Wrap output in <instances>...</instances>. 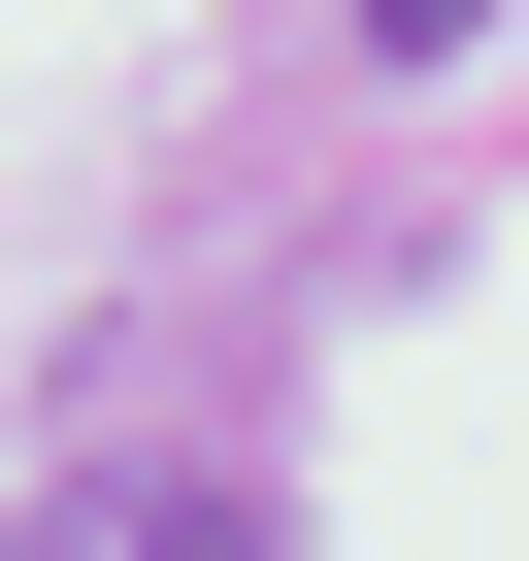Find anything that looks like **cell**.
I'll return each instance as SVG.
<instances>
[{
    "instance_id": "cell-1",
    "label": "cell",
    "mask_w": 529,
    "mask_h": 561,
    "mask_svg": "<svg viewBox=\"0 0 529 561\" xmlns=\"http://www.w3.org/2000/svg\"><path fill=\"white\" fill-rule=\"evenodd\" d=\"M463 34H496V0H364V67H463Z\"/></svg>"
}]
</instances>
